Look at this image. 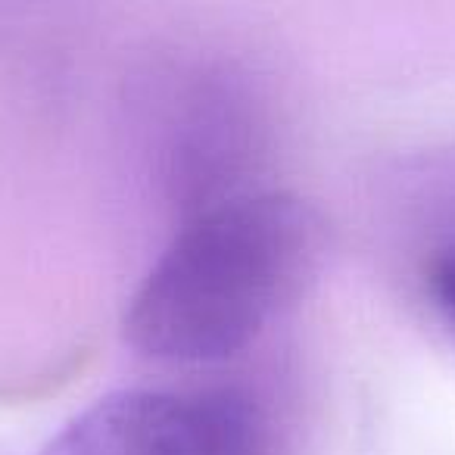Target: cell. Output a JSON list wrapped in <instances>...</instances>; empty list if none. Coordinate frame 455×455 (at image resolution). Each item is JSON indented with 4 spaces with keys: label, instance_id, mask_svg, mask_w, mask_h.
<instances>
[{
    "label": "cell",
    "instance_id": "2",
    "mask_svg": "<svg viewBox=\"0 0 455 455\" xmlns=\"http://www.w3.org/2000/svg\"><path fill=\"white\" fill-rule=\"evenodd\" d=\"M38 455H275V430L237 387H128L88 405Z\"/></svg>",
    "mask_w": 455,
    "mask_h": 455
},
{
    "label": "cell",
    "instance_id": "3",
    "mask_svg": "<svg viewBox=\"0 0 455 455\" xmlns=\"http://www.w3.org/2000/svg\"><path fill=\"white\" fill-rule=\"evenodd\" d=\"M427 287L430 297L440 306V312L455 324V250H446V253L430 262Z\"/></svg>",
    "mask_w": 455,
    "mask_h": 455
},
{
    "label": "cell",
    "instance_id": "1",
    "mask_svg": "<svg viewBox=\"0 0 455 455\" xmlns=\"http://www.w3.org/2000/svg\"><path fill=\"white\" fill-rule=\"evenodd\" d=\"M318 219L284 190H237L188 215L128 303L122 334L159 365L241 355L297 299Z\"/></svg>",
    "mask_w": 455,
    "mask_h": 455
}]
</instances>
